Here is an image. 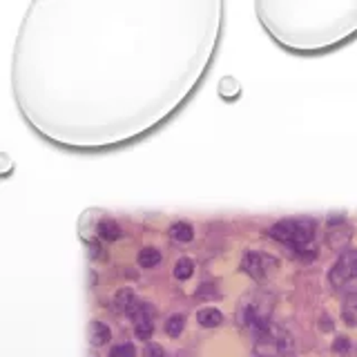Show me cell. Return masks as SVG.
<instances>
[{"label": "cell", "instance_id": "obj_1", "mask_svg": "<svg viewBox=\"0 0 357 357\" xmlns=\"http://www.w3.org/2000/svg\"><path fill=\"white\" fill-rule=\"evenodd\" d=\"M268 234L277 241L293 245L295 250L301 252V248H306L312 241V237H315V223L308 219H286V221L275 223V226L268 230Z\"/></svg>", "mask_w": 357, "mask_h": 357}, {"label": "cell", "instance_id": "obj_2", "mask_svg": "<svg viewBox=\"0 0 357 357\" xmlns=\"http://www.w3.org/2000/svg\"><path fill=\"white\" fill-rule=\"evenodd\" d=\"M295 344L290 333L284 328L275 326V324H268L264 331L257 333L255 340V355L259 357H290Z\"/></svg>", "mask_w": 357, "mask_h": 357}, {"label": "cell", "instance_id": "obj_3", "mask_svg": "<svg viewBox=\"0 0 357 357\" xmlns=\"http://www.w3.org/2000/svg\"><path fill=\"white\" fill-rule=\"evenodd\" d=\"M331 284L346 295H357V250L340 257L331 271Z\"/></svg>", "mask_w": 357, "mask_h": 357}, {"label": "cell", "instance_id": "obj_4", "mask_svg": "<svg viewBox=\"0 0 357 357\" xmlns=\"http://www.w3.org/2000/svg\"><path fill=\"white\" fill-rule=\"evenodd\" d=\"M243 268L245 273H248L250 277L255 279H266L268 275L275 273L277 268V259L275 257H268V255H261V252H248L243 257Z\"/></svg>", "mask_w": 357, "mask_h": 357}, {"label": "cell", "instance_id": "obj_5", "mask_svg": "<svg viewBox=\"0 0 357 357\" xmlns=\"http://www.w3.org/2000/svg\"><path fill=\"white\" fill-rule=\"evenodd\" d=\"M137 304H139V299L134 297V293H132V290H128V288L119 290L116 297H114V308L119 312H128V315H130V312L137 308Z\"/></svg>", "mask_w": 357, "mask_h": 357}, {"label": "cell", "instance_id": "obj_6", "mask_svg": "<svg viewBox=\"0 0 357 357\" xmlns=\"http://www.w3.org/2000/svg\"><path fill=\"white\" fill-rule=\"evenodd\" d=\"M89 342L94 346H103L109 342V328L103 321H92L89 324Z\"/></svg>", "mask_w": 357, "mask_h": 357}, {"label": "cell", "instance_id": "obj_7", "mask_svg": "<svg viewBox=\"0 0 357 357\" xmlns=\"http://www.w3.org/2000/svg\"><path fill=\"white\" fill-rule=\"evenodd\" d=\"M98 237L100 239H107V241H116L121 239V228H119V223L116 221H112V219H100L98 223Z\"/></svg>", "mask_w": 357, "mask_h": 357}, {"label": "cell", "instance_id": "obj_8", "mask_svg": "<svg viewBox=\"0 0 357 357\" xmlns=\"http://www.w3.org/2000/svg\"><path fill=\"white\" fill-rule=\"evenodd\" d=\"M197 319H199V324L204 328H215V326H219V324L223 321V315L219 310H215V308H204L197 315Z\"/></svg>", "mask_w": 357, "mask_h": 357}, {"label": "cell", "instance_id": "obj_9", "mask_svg": "<svg viewBox=\"0 0 357 357\" xmlns=\"http://www.w3.org/2000/svg\"><path fill=\"white\" fill-rule=\"evenodd\" d=\"M170 237L174 241H192L195 239V230L190 223H174V226L170 228Z\"/></svg>", "mask_w": 357, "mask_h": 357}, {"label": "cell", "instance_id": "obj_10", "mask_svg": "<svg viewBox=\"0 0 357 357\" xmlns=\"http://www.w3.org/2000/svg\"><path fill=\"white\" fill-rule=\"evenodd\" d=\"M344 321L349 324V326H357V295H349L346 297V304H344Z\"/></svg>", "mask_w": 357, "mask_h": 357}, {"label": "cell", "instance_id": "obj_11", "mask_svg": "<svg viewBox=\"0 0 357 357\" xmlns=\"http://www.w3.org/2000/svg\"><path fill=\"white\" fill-rule=\"evenodd\" d=\"M156 264H161V252L156 248H143L139 252V266L141 268H154Z\"/></svg>", "mask_w": 357, "mask_h": 357}, {"label": "cell", "instance_id": "obj_12", "mask_svg": "<svg viewBox=\"0 0 357 357\" xmlns=\"http://www.w3.org/2000/svg\"><path fill=\"white\" fill-rule=\"evenodd\" d=\"M192 273H195V264H192V259H188V257H183V259H178L174 264V277L181 279V282L192 277Z\"/></svg>", "mask_w": 357, "mask_h": 357}, {"label": "cell", "instance_id": "obj_13", "mask_svg": "<svg viewBox=\"0 0 357 357\" xmlns=\"http://www.w3.org/2000/svg\"><path fill=\"white\" fill-rule=\"evenodd\" d=\"M183 326H185V317L183 315H172L170 319L165 321V333L170 335V337H178V335L183 333Z\"/></svg>", "mask_w": 357, "mask_h": 357}, {"label": "cell", "instance_id": "obj_14", "mask_svg": "<svg viewBox=\"0 0 357 357\" xmlns=\"http://www.w3.org/2000/svg\"><path fill=\"white\" fill-rule=\"evenodd\" d=\"M109 357H137V351L132 344H119L109 351Z\"/></svg>", "mask_w": 357, "mask_h": 357}, {"label": "cell", "instance_id": "obj_15", "mask_svg": "<svg viewBox=\"0 0 357 357\" xmlns=\"http://www.w3.org/2000/svg\"><path fill=\"white\" fill-rule=\"evenodd\" d=\"M349 346H351L349 337H337L333 342V351L335 353H346V351H349Z\"/></svg>", "mask_w": 357, "mask_h": 357}, {"label": "cell", "instance_id": "obj_16", "mask_svg": "<svg viewBox=\"0 0 357 357\" xmlns=\"http://www.w3.org/2000/svg\"><path fill=\"white\" fill-rule=\"evenodd\" d=\"M145 357H165V351L159 344H150L148 349H145Z\"/></svg>", "mask_w": 357, "mask_h": 357}, {"label": "cell", "instance_id": "obj_17", "mask_svg": "<svg viewBox=\"0 0 357 357\" xmlns=\"http://www.w3.org/2000/svg\"><path fill=\"white\" fill-rule=\"evenodd\" d=\"M255 357H259V355H255Z\"/></svg>", "mask_w": 357, "mask_h": 357}]
</instances>
